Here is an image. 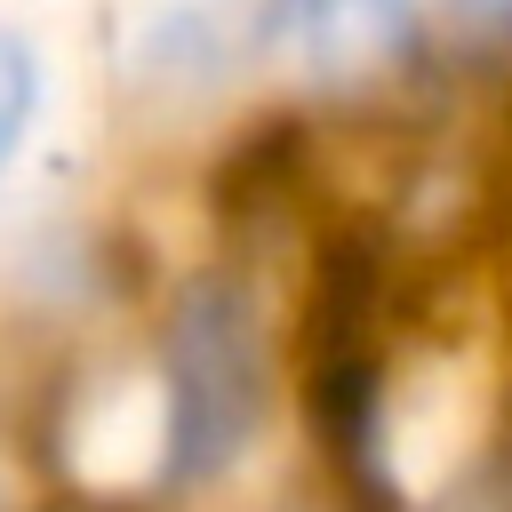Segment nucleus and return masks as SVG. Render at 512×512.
<instances>
[{"mask_svg":"<svg viewBox=\"0 0 512 512\" xmlns=\"http://www.w3.org/2000/svg\"><path fill=\"white\" fill-rule=\"evenodd\" d=\"M288 408L280 312L256 256L216 248L160 280L144 320V464L112 512L216 504Z\"/></svg>","mask_w":512,"mask_h":512,"instance_id":"nucleus-1","label":"nucleus"},{"mask_svg":"<svg viewBox=\"0 0 512 512\" xmlns=\"http://www.w3.org/2000/svg\"><path fill=\"white\" fill-rule=\"evenodd\" d=\"M248 40L296 56L328 96H384L440 64L424 0H256Z\"/></svg>","mask_w":512,"mask_h":512,"instance_id":"nucleus-2","label":"nucleus"},{"mask_svg":"<svg viewBox=\"0 0 512 512\" xmlns=\"http://www.w3.org/2000/svg\"><path fill=\"white\" fill-rule=\"evenodd\" d=\"M144 72H160L168 88H208L232 72V32L208 8H168L144 24Z\"/></svg>","mask_w":512,"mask_h":512,"instance_id":"nucleus-3","label":"nucleus"},{"mask_svg":"<svg viewBox=\"0 0 512 512\" xmlns=\"http://www.w3.org/2000/svg\"><path fill=\"white\" fill-rule=\"evenodd\" d=\"M400 512H512V400L496 408V424L456 456V472L432 496H408Z\"/></svg>","mask_w":512,"mask_h":512,"instance_id":"nucleus-4","label":"nucleus"},{"mask_svg":"<svg viewBox=\"0 0 512 512\" xmlns=\"http://www.w3.org/2000/svg\"><path fill=\"white\" fill-rule=\"evenodd\" d=\"M40 104H48L40 48H32L16 24H0V184H8V168L24 160V144H32V128H40Z\"/></svg>","mask_w":512,"mask_h":512,"instance_id":"nucleus-5","label":"nucleus"},{"mask_svg":"<svg viewBox=\"0 0 512 512\" xmlns=\"http://www.w3.org/2000/svg\"><path fill=\"white\" fill-rule=\"evenodd\" d=\"M456 24H464V56L512 72V0H456Z\"/></svg>","mask_w":512,"mask_h":512,"instance_id":"nucleus-6","label":"nucleus"}]
</instances>
